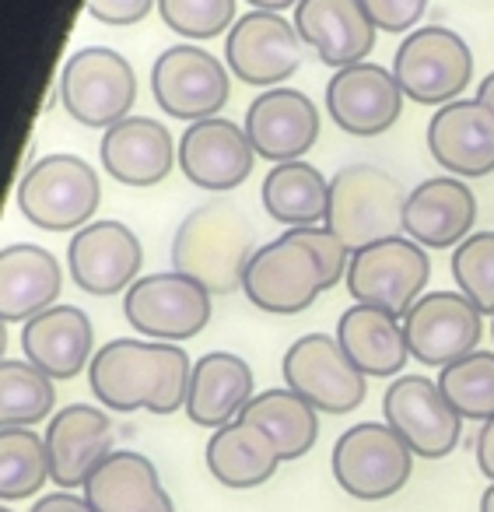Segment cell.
Wrapping results in <instances>:
<instances>
[{
    "label": "cell",
    "mask_w": 494,
    "mask_h": 512,
    "mask_svg": "<svg viewBox=\"0 0 494 512\" xmlns=\"http://www.w3.org/2000/svg\"><path fill=\"white\" fill-rule=\"evenodd\" d=\"M193 362L179 344L148 337H116L95 351L88 383L106 411L116 414H176L186 411Z\"/></svg>",
    "instance_id": "6da1fadb"
},
{
    "label": "cell",
    "mask_w": 494,
    "mask_h": 512,
    "mask_svg": "<svg viewBox=\"0 0 494 512\" xmlns=\"http://www.w3.org/2000/svg\"><path fill=\"white\" fill-rule=\"evenodd\" d=\"M256 228L232 197H214L193 207L172 235V271L200 281L211 295L242 288L256 253Z\"/></svg>",
    "instance_id": "7a4b0ae2"
},
{
    "label": "cell",
    "mask_w": 494,
    "mask_h": 512,
    "mask_svg": "<svg viewBox=\"0 0 494 512\" xmlns=\"http://www.w3.org/2000/svg\"><path fill=\"white\" fill-rule=\"evenodd\" d=\"M15 204L22 218L43 232H78L92 225L99 211L102 179L78 155H67V151L43 155L18 179Z\"/></svg>",
    "instance_id": "3957f363"
},
{
    "label": "cell",
    "mask_w": 494,
    "mask_h": 512,
    "mask_svg": "<svg viewBox=\"0 0 494 512\" xmlns=\"http://www.w3.org/2000/svg\"><path fill=\"white\" fill-rule=\"evenodd\" d=\"M407 193L400 179L368 162L344 165L330 176V211L326 228L340 235L347 249L372 246L389 235H403Z\"/></svg>",
    "instance_id": "277c9868"
},
{
    "label": "cell",
    "mask_w": 494,
    "mask_h": 512,
    "mask_svg": "<svg viewBox=\"0 0 494 512\" xmlns=\"http://www.w3.org/2000/svg\"><path fill=\"white\" fill-rule=\"evenodd\" d=\"M60 102L81 127L109 130L134 116L137 74L123 53L109 46H85L71 53L60 71Z\"/></svg>",
    "instance_id": "5b68a950"
},
{
    "label": "cell",
    "mask_w": 494,
    "mask_h": 512,
    "mask_svg": "<svg viewBox=\"0 0 494 512\" xmlns=\"http://www.w3.org/2000/svg\"><path fill=\"white\" fill-rule=\"evenodd\" d=\"M330 467L344 495L358 502H382L407 488L414 453L386 421H358L337 439Z\"/></svg>",
    "instance_id": "8992f818"
},
{
    "label": "cell",
    "mask_w": 494,
    "mask_h": 512,
    "mask_svg": "<svg viewBox=\"0 0 494 512\" xmlns=\"http://www.w3.org/2000/svg\"><path fill=\"white\" fill-rule=\"evenodd\" d=\"M431 278L428 249L407 235H389L372 246L351 253L347 264V292L361 306L386 309L393 316H407L410 306L424 295Z\"/></svg>",
    "instance_id": "52a82bcc"
},
{
    "label": "cell",
    "mask_w": 494,
    "mask_h": 512,
    "mask_svg": "<svg viewBox=\"0 0 494 512\" xmlns=\"http://www.w3.org/2000/svg\"><path fill=\"white\" fill-rule=\"evenodd\" d=\"M242 292L260 313L270 316H298L312 306L326 285V271L319 256L295 239L291 232L263 242L242 274Z\"/></svg>",
    "instance_id": "ba28073f"
},
{
    "label": "cell",
    "mask_w": 494,
    "mask_h": 512,
    "mask_svg": "<svg viewBox=\"0 0 494 512\" xmlns=\"http://www.w3.org/2000/svg\"><path fill=\"white\" fill-rule=\"evenodd\" d=\"M393 74L403 95L417 106H449L470 88L473 53L459 32L445 25H421L407 32L393 57Z\"/></svg>",
    "instance_id": "9c48e42d"
},
{
    "label": "cell",
    "mask_w": 494,
    "mask_h": 512,
    "mask_svg": "<svg viewBox=\"0 0 494 512\" xmlns=\"http://www.w3.org/2000/svg\"><path fill=\"white\" fill-rule=\"evenodd\" d=\"M214 313V295L179 271L144 274L123 295V316L148 341L183 344L204 334Z\"/></svg>",
    "instance_id": "30bf717a"
},
{
    "label": "cell",
    "mask_w": 494,
    "mask_h": 512,
    "mask_svg": "<svg viewBox=\"0 0 494 512\" xmlns=\"http://www.w3.org/2000/svg\"><path fill=\"white\" fill-rule=\"evenodd\" d=\"M151 95L165 116L183 120L186 127L200 120H214L232 95L228 64H221L204 46H169L151 64Z\"/></svg>",
    "instance_id": "8fae6325"
},
{
    "label": "cell",
    "mask_w": 494,
    "mask_h": 512,
    "mask_svg": "<svg viewBox=\"0 0 494 512\" xmlns=\"http://www.w3.org/2000/svg\"><path fill=\"white\" fill-rule=\"evenodd\" d=\"M284 386L319 414H351L365 404L368 376L347 358L333 334H302L284 351Z\"/></svg>",
    "instance_id": "7c38bea8"
},
{
    "label": "cell",
    "mask_w": 494,
    "mask_h": 512,
    "mask_svg": "<svg viewBox=\"0 0 494 512\" xmlns=\"http://www.w3.org/2000/svg\"><path fill=\"white\" fill-rule=\"evenodd\" d=\"M382 418L421 460L449 456L463 435L459 411L428 376H396L382 397Z\"/></svg>",
    "instance_id": "4fadbf2b"
},
{
    "label": "cell",
    "mask_w": 494,
    "mask_h": 512,
    "mask_svg": "<svg viewBox=\"0 0 494 512\" xmlns=\"http://www.w3.org/2000/svg\"><path fill=\"white\" fill-rule=\"evenodd\" d=\"M410 358L431 369L473 355L484 337V313L463 292H428L403 316Z\"/></svg>",
    "instance_id": "5bb4252c"
},
{
    "label": "cell",
    "mask_w": 494,
    "mask_h": 512,
    "mask_svg": "<svg viewBox=\"0 0 494 512\" xmlns=\"http://www.w3.org/2000/svg\"><path fill=\"white\" fill-rule=\"evenodd\" d=\"M302 36L277 11H249L225 36V64L253 88H281L302 67Z\"/></svg>",
    "instance_id": "9a60e30c"
},
{
    "label": "cell",
    "mask_w": 494,
    "mask_h": 512,
    "mask_svg": "<svg viewBox=\"0 0 494 512\" xmlns=\"http://www.w3.org/2000/svg\"><path fill=\"white\" fill-rule=\"evenodd\" d=\"M144 249L134 228L123 221H92V225L78 228L67 246V271H71L74 285L88 295H127L130 285L141 278Z\"/></svg>",
    "instance_id": "2e32d148"
},
{
    "label": "cell",
    "mask_w": 494,
    "mask_h": 512,
    "mask_svg": "<svg viewBox=\"0 0 494 512\" xmlns=\"http://www.w3.org/2000/svg\"><path fill=\"white\" fill-rule=\"evenodd\" d=\"M256 158L260 155H256L246 127L225 120V116L190 123L186 134L179 137V169H183V176L197 190L218 193V197L246 183Z\"/></svg>",
    "instance_id": "e0dca14e"
},
{
    "label": "cell",
    "mask_w": 494,
    "mask_h": 512,
    "mask_svg": "<svg viewBox=\"0 0 494 512\" xmlns=\"http://www.w3.org/2000/svg\"><path fill=\"white\" fill-rule=\"evenodd\" d=\"M403 88L393 71L382 64L344 67L326 85V109L330 120L351 137H379L396 127L403 113Z\"/></svg>",
    "instance_id": "ac0fdd59"
},
{
    "label": "cell",
    "mask_w": 494,
    "mask_h": 512,
    "mask_svg": "<svg viewBox=\"0 0 494 512\" xmlns=\"http://www.w3.org/2000/svg\"><path fill=\"white\" fill-rule=\"evenodd\" d=\"M319 109L298 88H267L246 106V134L253 141L256 155L267 162H298L319 141Z\"/></svg>",
    "instance_id": "d6986e66"
},
{
    "label": "cell",
    "mask_w": 494,
    "mask_h": 512,
    "mask_svg": "<svg viewBox=\"0 0 494 512\" xmlns=\"http://www.w3.org/2000/svg\"><path fill=\"white\" fill-rule=\"evenodd\" d=\"M46 449H50L53 484L64 491L85 488L88 477L102 467L113 449V421L106 407L67 404L46 425Z\"/></svg>",
    "instance_id": "ffe728a7"
},
{
    "label": "cell",
    "mask_w": 494,
    "mask_h": 512,
    "mask_svg": "<svg viewBox=\"0 0 494 512\" xmlns=\"http://www.w3.org/2000/svg\"><path fill=\"white\" fill-rule=\"evenodd\" d=\"M99 162L116 183L148 190L169 179V172L179 165V148L162 120L134 113L102 134Z\"/></svg>",
    "instance_id": "44dd1931"
},
{
    "label": "cell",
    "mask_w": 494,
    "mask_h": 512,
    "mask_svg": "<svg viewBox=\"0 0 494 512\" xmlns=\"http://www.w3.org/2000/svg\"><path fill=\"white\" fill-rule=\"evenodd\" d=\"M428 151L445 172L459 179H484L494 172V113L477 99L438 106L428 120Z\"/></svg>",
    "instance_id": "7402d4cb"
},
{
    "label": "cell",
    "mask_w": 494,
    "mask_h": 512,
    "mask_svg": "<svg viewBox=\"0 0 494 512\" xmlns=\"http://www.w3.org/2000/svg\"><path fill=\"white\" fill-rule=\"evenodd\" d=\"M295 29L302 43L337 71L365 64L379 32L361 0H298Z\"/></svg>",
    "instance_id": "603a6c76"
},
{
    "label": "cell",
    "mask_w": 494,
    "mask_h": 512,
    "mask_svg": "<svg viewBox=\"0 0 494 512\" xmlns=\"http://www.w3.org/2000/svg\"><path fill=\"white\" fill-rule=\"evenodd\" d=\"M477 197L459 176H431L407 193L403 235L424 249H456L473 235Z\"/></svg>",
    "instance_id": "cb8c5ba5"
},
{
    "label": "cell",
    "mask_w": 494,
    "mask_h": 512,
    "mask_svg": "<svg viewBox=\"0 0 494 512\" xmlns=\"http://www.w3.org/2000/svg\"><path fill=\"white\" fill-rule=\"evenodd\" d=\"M95 327L85 309L78 306H53L39 313L36 320L22 323V355L46 376L74 379L88 369L95 358Z\"/></svg>",
    "instance_id": "d4e9b609"
},
{
    "label": "cell",
    "mask_w": 494,
    "mask_h": 512,
    "mask_svg": "<svg viewBox=\"0 0 494 512\" xmlns=\"http://www.w3.org/2000/svg\"><path fill=\"white\" fill-rule=\"evenodd\" d=\"M64 271L50 249L36 242H11L0 253V316L4 323H29L57 306Z\"/></svg>",
    "instance_id": "484cf974"
},
{
    "label": "cell",
    "mask_w": 494,
    "mask_h": 512,
    "mask_svg": "<svg viewBox=\"0 0 494 512\" xmlns=\"http://www.w3.org/2000/svg\"><path fill=\"white\" fill-rule=\"evenodd\" d=\"M253 397V369L246 358L232 351H207L193 362L190 393H186V414L193 425L218 432L232 425Z\"/></svg>",
    "instance_id": "4316f807"
},
{
    "label": "cell",
    "mask_w": 494,
    "mask_h": 512,
    "mask_svg": "<svg viewBox=\"0 0 494 512\" xmlns=\"http://www.w3.org/2000/svg\"><path fill=\"white\" fill-rule=\"evenodd\" d=\"M204 460L214 481L232 491L260 488L284 463L281 453H277V442L246 418H235L232 425L211 432Z\"/></svg>",
    "instance_id": "83f0119b"
},
{
    "label": "cell",
    "mask_w": 494,
    "mask_h": 512,
    "mask_svg": "<svg viewBox=\"0 0 494 512\" xmlns=\"http://www.w3.org/2000/svg\"><path fill=\"white\" fill-rule=\"evenodd\" d=\"M333 337H337L340 348L347 351V358H351L368 379L400 376L410 358L400 316L386 313V309H375V306H361V302H354V306L340 316L337 334Z\"/></svg>",
    "instance_id": "f1b7e54d"
},
{
    "label": "cell",
    "mask_w": 494,
    "mask_h": 512,
    "mask_svg": "<svg viewBox=\"0 0 494 512\" xmlns=\"http://www.w3.org/2000/svg\"><path fill=\"white\" fill-rule=\"evenodd\" d=\"M95 512H151L169 491L162 488L155 463L134 449H116L81 488Z\"/></svg>",
    "instance_id": "f546056e"
},
{
    "label": "cell",
    "mask_w": 494,
    "mask_h": 512,
    "mask_svg": "<svg viewBox=\"0 0 494 512\" xmlns=\"http://www.w3.org/2000/svg\"><path fill=\"white\" fill-rule=\"evenodd\" d=\"M263 211L274 221L288 228H312L326 225V211H330V179L309 165L305 158L298 162L270 165L260 186Z\"/></svg>",
    "instance_id": "4dcf8cb0"
},
{
    "label": "cell",
    "mask_w": 494,
    "mask_h": 512,
    "mask_svg": "<svg viewBox=\"0 0 494 512\" xmlns=\"http://www.w3.org/2000/svg\"><path fill=\"white\" fill-rule=\"evenodd\" d=\"M239 418L260 425L277 442V453H281L284 463L302 460L305 453H312V446L319 439V411L288 386L256 393Z\"/></svg>",
    "instance_id": "1f68e13d"
},
{
    "label": "cell",
    "mask_w": 494,
    "mask_h": 512,
    "mask_svg": "<svg viewBox=\"0 0 494 512\" xmlns=\"http://www.w3.org/2000/svg\"><path fill=\"white\" fill-rule=\"evenodd\" d=\"M57 414V386L43 369L22 358L0 362V425L36 428Z\"/></svg>",
    "instance_id": "d6a6232c"
},
{
    "label": "cell",
    "mask_w": 494,
    "mask_h": 512,
    "mask_svg": "<svg viewBox=\"0 0 494 512\" xmlns=\"http://www.w3.org/2000/svg\"><path fill=\"white\" fill-rule=\"evenodd\" d=\"M53 481L50 449L46 435L32 428H4L0 432V495L4 502H22L46 488Z\"/></svg>",
    "instance_id": "836d02e7"
},
{
    "label": "cell",
    "mask_w": 494,
    "mask_h": 512,
    "mask_svg": "<svg viewBox=\"0 0 494 512\" xmlns=\"http://www.w3.org/2000/svg\"><path fill=\"white\" fill-rule=\"evenodd\" d=\"M438 390L445 393L463 421L494 418V351H473L459 362L438 369Z\"/></svg>",
    "instance_id": "e575fe53"
},
{
    "label": "cell",
    "mask_w": 494,
    "mask_h": 512,
    "mask_svg": "<svg viewBox=\"0 0 494 512\" xmlns=\"http://www.w3.org/2000/svg\"><path fill=\"white\" fill-rule=\"evenodd\" d=\"M452 278L480 313L494 316V228L473 232L452 249Z\"/></svg>",
    "instance_id": "d590c367"
},
{
    "label": "cell",
    "mask_w": 494,
    "mask_h": 512,
    "mask_svg": "<svg viewBox=\"0 0 494 512\" xmlns=\"http://www.w3.org/2000/svg\"><path fill=\"white\" fill-rule=\"evenodd\" d=\"M158 15L176 36L186 43H204V39H218L221 32H232L235 18V0H158Z\"/></svg>",
    "instance_id": "8d00e7d4"
},
{
    "label": "cell",
    "mask_w": 494,
    "mask_h": 512,
    "mask_svg": "<svg viewBox=\"0 0 494 512\" xmlns=\"http://www.w3.org/2000/svg\"><path fill=\"white\" fill-rule=\"evenodd\" d=\"M372 18V25L389 36H400V32H414V25H421L424 11H428V0H361Z\"/></svg>",
    "instance_id": "74e56055"
},
{
    "label": "cell",
    "mask_w": 494,
    "mask_h": 512,
    "mask_svg": "<svg viewBox=\"0 0 494 512\" xmlns=\"http://www.w3.org/2000/svg\"><path fill=\"white\" fill-rule=\"evenodd\" d=\"M155 8H158V0H88V15H92L95 22L109 25V29L141 25Z\"/></svg>",
    "instance_id": "f35d334b"
},
{
    "label": "cell",
    "mask_w": 494,
    "mask_h": 512,
    "mask_svg": "<svg viewBox=\"0 0 494 512\" xmlns=\"http://www.w3.org/2000/svg\"><path fill=\"white\" fill-rule=\"evenodd\" d=\"M29 512H95L92 505H88L85 495H78V491H50V495H43L36 505H32Z\"/></svg>",
    "instance_id": "ab89813d"
},
{
    "label": "cell",
    "mask_w": 494,
    "mask_h": 512,
    "mask_svg": "<svg viewBox=\"0 0 494 512\" xmlns=\"http://www.w3.org/2000/svg\"><path fill=\"white\" fill-rule=\"evenodd\" d=\"M473 453H477V467L487 481L494 484V418L484 421V428L477 432V442H473Z\"/></svg>",
    "instance_id": "60d3db41"
},
{
    "label": "cell",
    "mask_w": 494,
    "mask_h": 512,
    "mask_svg": "<svg viewBox=\"0 0 494 512\" xmlns=\"http://www.w3.org/2000/svg\"><path fill=\"white\" fill-rule=\"evenodd\" d=\"M246 4H253V11H288V8H298V0H246Z\"/></svg>",
    "instance_id": "b9f144b4"
},
{
    "label": "cell",
    "mask_w": 494,
    "mask_h": 512,
    "mask_svg": "<svg viewBox=\"0 0 494 512\" xmlns=\"http://www.w3.org/2000/svg\"><path fill=\"white\" fill-rule=\"evenodd\" d=\"M477 102H484V106H487V109H491V113H494V71L487 74V78H484V81H480V85H477Z\"/></svg>",
    "instance_id": "7bdbcfd3"
},
{
    "label": "cell",
    "mask_w": 494,
    "mask_h": 512,
    "mask_svg": "<svg viewBox=\"0 0 494 512\" xmlns=\"http://www.w3.org/2000/svg\"><path fill=\"white\" fill-rule=\"evenodd\" d=\"M480 512H494V484L480 495Z\"/></svg>",
    "instance_id": "ee69618b"
},
{
    "label": "cell",
    "mask_w": 494,
    "mask_h": 512,
    "mask_svg": "<svg viewBox=\"0 0 494 512\" xmlns=\"http://www.w3.org/2000/svg\"><path fill=\"white\" fill-rule=\"evenodd\" d=\"M151 512H176V502H172V495H165L162 502H158V505H155V509H151Z\"/></svg>",
    "instance_id": "f6af8a7d"
},
{
    "label": "cell",
    "mask_w": 494,
    "mask_h": 512,
    "mask_svg": "<svg viewBox=\"0 0 494 512\" xmlns=\"http://www.w3.org/2000/svg\"><path fill=\"white\" fill-rule=\"evenodd\" d=\"M0 512H15V509H11V505H4V509H0Z\"/></svg>",
    "instance_id": "bcb514c9"
},
{
    "label": "cell",
    "mask_w": 494,
    "mask_h": 512,
    "mask_svg": "<svg viewBox=\"0 0 494 512\" xmlns=\"http://www.w3.org/2000/svg\"><path fill=\"white\" fill-rule=\"evenodd\" d=\"M491 337H494V320H491Z\"/></svg>",
    "instance_id": "7dc6e473"
}]
</instances>
